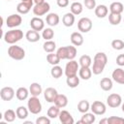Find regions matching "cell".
<instances>
[{"instance_id":"39","label":"cell","mask_w":124,"mask_h":124,"mask_svg":"<svg viewBox=\"0 0 124 124\" xmlns=\"http://www.w3.org/2000/svg\"><path fill=\"white\" fill-rule=\"evenodd\" d=\"M63 74H64L63 69H62L59 65H54V66L51 68V70H50V75H51V77L54 78H56V79L59 78H61Z\"/></svg>"},{"instance_id":"30","label":"cell","mask_w":124,"mask_h":124,"mask_svg":"<svg viewBox=\"0 0 124 124\" xmlns=\"http://www.w3.org/2000/svg\"><path fill=\"white\" fill-rule=\"evenodd\" d=\"M16 117L23 120L25 119L27 116H28V113L30 112L28 108H25L24 106H19L16 109Z\"/></svg>"},{"instance_id":"21","label":"cell","mask_w":124,"mask_h":124,"mask_svg":"<svg viewBox=\"0 0 124 124\" xmlns=\"http://www.w3.org/2000/svg\"><path fill=\"white\" fill-rule=\"evenodd\" d=\"M96 120V116L93 112H85L82 114L81 119L78 121V123H82V124H92Z\"/></svg>"},{"instance_id":"16","label":"cell","mask_w":124,"mask_h":124,"mask_svg":"<svg viewBox=\"0 0 124 124\" xmlns=\"http://www.w3.org/2000/svg\"><path fill=\"white\" fill-rule=\"evenodd\" d=\"M112 79L119 84H124V70L121 68H116L111 74Z\"/></svg>"},{"instance_id":"49","label":"cell","mask_w":124,"mask_h":124,"mask_svg":"<svg viewBox=\"0 0 124 124\" xmlns=\"http://www.w3.org/2000/svg\"><path fill=\"white\" fill-rule=\"evenodd\" d=\"M99 123H100V124H104V123H106V124H108V118H104V119H101V120L99 121Z\"/></svg>"},{"instance_id":"13","label":"cell","mask_w":124,"mask_h":124,"mask_svg":"<svg viewBox=\"0 0 124 124\" xmlns=\"http://www.w3.org/2000/svg\"><path fill=\"white\" fill-rule=\"evenodd\" d=\"M57 95V90L53 87H47L44 91V98L47 103H54Z\"/></svg>"},{"instance_id":"12","label":"cell","mask_w":124,"mask_h":124,"mask_svg":"<svg viewBox=\"0 0 124 124\" xmlns=\"http://www.w3.org/2000/svg\"><path fill=\"white\" fill-rule=\"evenodd\" d=\"M15 95H16V92H15L13 87L5 86V87L1 88V90H0V97L3 101H8L9 102V101L13 100Z\"/></svg>"},{"instance_id":"19","label":"cell","mask_w":124,"mask_h":124,"mask_svg":"<svg viewBox=\"0 0 124 124\" xmlns=\"http://www.w3.org/2000/svg\"><path fill=\"white\" fill-rule=\"evenodd\" d=\"M94 12H95V16L98 18H104L108 14V8L106 5L101 4V5L96 6V8L94 9Z\"/></svg>"},{"instance_id":"43","label":"cell","mask_w":124,"mask_h":124,"mask_svg":"<svg viewBox=\"0 0 124 124\" xmlns=\"http://www.w3.org/2000/svg\"><path fill=\"white\" fill-rule=\"evenodd\" d=\"M68 47V60H73L77 56V47L73 46H67Z\"/></svg>"},{"instance_id":"28","label":"cell","mask_w":124,"mask_h":124,"mask_svg":"<svg viewBox=\"0 0 124 124\" xmlns=\"http://www.w3.org/2000/svg\"><path fill=\"white\" fill-rule=\"evenodd\" d=\"M109 12L112 14H122L123 10H124V6L121 2H112L109 5Z\"/></svg>"},{"instance_id":"35","label":"cell","mask_w":124,"mask_h":124,"mask_svg":"<svg viewBox=\"0 0 124 124\" xmlns=\"http://www.w3.org/2000/svg\"><path fill=\"white\" fill-rule=\"evenodd\" d=\"M78 64L80 67H89L91 66L92 64V59L89 55L87 54H83L79 57V60H78Z\"/></svg>"},{"instance_id":"4","label":"cell","mask_w":124,"mask_h":124,"mask_svg":"<svg viewBox=\"0 0 124 124\" xmlns=\"http://www.w3.org/2000/svg\"><path fill=\"white\" fill-rule=\"evenodd\" d=\"M27 108L32 114H39L42 111V103L38 97L32 96L27 101Z\"/></svg>"},{"instance_id":"10","label":"cell","mask_w":124,"mask_h":124,"mask_svg":"<svg viewBox=\"0 0 124 124\" xmlns=\"http://www.w3.org/2000/svg\"><path fill=\"white\" fill-rule=\"evenodd\" d=\"M107 104L109 108H118L122 104V98L117 93H111L107 98Z\"/></svg>"},{"instance_id":"24","label":"cell","mask_w":124,"mask_h":124,"mask_svg":"<svg viewBox=\"0 0 124 124\" xmlns=\"http://www.w3.org/2000/svg\"><path fill=\"white\" fill-rule=\"evenodd\" d=\"M29 92L31 94V96H35V97H39L42 92H43V89H42V86L40 83L38 82H33L30 84L29 86Z\"/></svg>"},{"instance_id":"27","label":"cell","mask_w":124,"mask_h":124,"mask_svg":"<svg viewBox=\"0 0 124 124\" xmlns=\"http://www.w3.org/2000/svg\"><path fill=\"white\" fill-rule=\"evenodd\" d=\"M54 105H56L58 108H63L68 105V98L66 95L64 94H58L55 101H54Z\"/></svg>"},{"instance_id":"3","label":"cell","mask_w":124,"mask_h":124,"mask_svg":"<svg viewBox=\"0 0 124 124\" xmlns=\"http://www.w3.org/2000/svg\"><path fill=\"white\" fill-rule=\"evenodd\" d=\"M8 55L12 59L19 61L25 57V50L17 45H11L8 48Z\"/></svg>"},{"instance_id":"33","label":"cell","mask_w":124,"mask_h":124,"mask_svg":"<svg viewBox=\"0 0 124 124\" xmlns=\"http://www.w3.org/2000/svg\"><path fill=\"white\" fill-rule=\"evenodd\" d=\"M59 113H60V108H58L56 105L50 106V107L48 108L47 111H46V114H47V116H48L50 119H51V118H56V117H58Z\"/></svg>"},{"instance_id":"42","label":"cell","mask_w":124,"mask_h":124,"mask_svg":"<svg viewBox=\"0 0 124 124\" xmlns=\"http://www.w3.org/2000/svg\"><path fill=\"white\" fill-rule=\"evenodd\" d=\"M111 46L115 50H121L124 48V42L120 39H114L111 42Z\"/></svg>"},{"instance_id":"38","label":"cell","mask_w":124,"mask_h":124,"mask_svg":"<svg viewBox=\"0 0 124 124\" xmlns=\"http://www.w3.org/2000/svg\"><path fill=\"white\" fill-rule=\"evenodd\" d=\"M46 60H47V62L50 64V65H52V66H54V65H58L59 64V62L61 61V59L59 58V56L57 55V53L55 52H51V53H48L47 55H46Z\"/></svg>"},{"instance_id":"1","label":"cell","mask_w":124,"mask_h":124,"mask_svg":"<svg viewBox=\"0 0 124 124\" xmlns=\"http://www.w3.org/2000/svg\"><path fill=\"white\" fill-rule=\"evenodd\" d=\"M108 63V57L105 52H97L93 58V66L92 73L94 75H100L103 73L106 65Z\"/></svg>"},{"instance_id":"26","label":"cell","mask_w":124,"mask_h":124,"mask_svg":"<svg viewBox=\"0 0 124 124\" xmlns=\"http://www.w3.org/2000/svg\"><path fill=\"white\" fill-rule=\"evenodd\" d=\"M29 93H30L29 89H27L26 87H19L16 91V97L19 101H24V100H26L28 98Z\"/></svg>"},{"instance_id":"5","label":"cell","mask_w":124,"mask_h":124,"mask_svg":"<svg viewBox=\"0 0 124 124\" xmlns=\"http://www.w3.org/2000/svg\"><path fill=\"white\" fill-rule=\"evenodd\" d=\"M79 70V64L78 63V61L76 60H69V62L66 64L65 66V70H64V74L65 76L68 77H73L78 75V72Z\"/></svg>"},{"instance_id":"55","label":"cell","mask_w":124,"mask_h":124,"mask_svg":"<svg viewBox=\"0 0 124 124\" xmlns=\"http://www.w3.org/2000/svg\"><path fill=\"white\" fill-rule=\"evenodd\" d=\"M123 22H124V19H123Z\"/></svg>"},{"instance_id":"18","label":"cell","mask_w":124,"mask_h":124,"mask_svg":"<svg viewBox=\"0 0 124 124\" xmlns=\"http://www.w3.org/2000/svg\"><path fill=\"white\" fill-rule=\"evenodd\" d=\"M60 21V17L57 14L55 13H49L46 15V22L48 26L50 27H53V26H56Z\"/></svg>"},{"instance_id":"15","label":"cell","mask_w":124,"mask_h":124,"mask_svg":"<svg viewBox=\"0 0 124 124\" xmlns=\"http://www.w3.org/2000/svg\"><path fill=\"white\" fill-rule=\"evenodd\" d=\"M58 118L62 124H74V122H75L72 114L68 110H65V109L60 110Z\"/></svg>"},{"instance_id":"37","label":"cell","mask_w":124,"mask_h":124,"mask_svg":"<svg viewBox=\"0 0 124 124\" xmlns=\"http://www.w3.org/2000/svg\"><path fill=\"white\" fill-rule=\"evenodd\" d=\"M122 20V16L120 14H112L109 13L108 15V21L111 25H118Z\"/></svg>"},{"instance_id":"53","label":"cell","mask_w":124,"mask_h":124,"mask_svg":"<svg viewBox=\"0 0 124 124\" xmlns=\"http://www.w3.org/2000/svg\"><path fill=\"white\" fill-rule=\"evenodd\" d=\"M20 1H26V0H20Z\"/></svg>"},{"instance_id":"25","label":"cell","mask_w":124,"mask_h":124,"mask_svg":"<svg viewBox=\"0 0 124 124\" xmlns=\"http://www.w3.org/2000/svg\"><path fill=\"white\" fill-rule=\"evenodd\" d=\"M70 10L72 14H74L75 16H78L83 11V5L78 1H74L70 6Z\"/></svg>"},{"instance_id":"32","label":"cell","mask_w":124,"mask_h":124,"mask_svg":"<svg viewBox=\"0 0 124 124\" xmlns=\"http://www.w3.org/2000/svg\"><path fill=\"white\" fill-rule=\"evenodd\" d=\"M79 77H78V75L73 76V77H68L66 78V83L70 88H76L78 86L79 84Z\"/></svg>"},{"instance_id":"51","label":"cell","mask_w":124,"mask_h":124,"mask_svg":"<svg viewBox=\"0 0 124 124\" xmlns=\"http://www.w3.org/2000/svg\"><path fill=\"white\" fill-rule=\"evenodd\" d=\"M121 109H122V111L124 112V103L121 104Z\"/></svg>"},{"instance_id":"23","label":"cell","mask_w":124,"mask_h":124,"mask_svg":"<svg viewBox=\"0 0 124 124\" xmlns=\"http://www.w3.org/2000/svg\"><path fill=\"white\" fill-rule=\"evenodd\" d=\"M92 74V70L89 67H80L78 70V77L84 80H88L91 78Z\"/></svg>"},{"instance_id":"44","label":"cell","mask_w":124,"mask_h":124,"mask_svg":"<svg viewBox=\"0 0 124 124\" xmlns=\"http://www.w3.org/2000/svg\"><path fill=\"white\" fill-rule=\"evenodd\" d=\"M108 124H124V118L119 116H110L108 118Z\"/></svg>"},{"instance_id":"6","label":"cell","mask_w":124,"mask_h":124,"mask_svg":"<svg viewBox=\"0 0 124 124\" xmlns=\"http://www.w3.org/2000/svg\"><path fill=\"white\" fill-rule=\"evenodd\" d=\"M92 20L89 17H81L78 21V29L80 33H88L92 29Z\"/></svg>"},{"instance_id":"8","label":"cell","mask_w":124,"mask_h":124,"mask_svg":"<svg viewBox=\"0 0 124 124\" xmlns=\"http://www.w3.org/2000/svg\"><path fill=\"white\" fill-rule=\"evenodd\" d=\"M50 10V5L47 2H44L42 4H37L32 8L33 14L37 16H45L46 15Z\"/></svg>"},{"instance_id":"9","label":"cell","mask_w":124,"mask_h":124,"mask_svg":"<svg viewBox=\"0 0 124 124\" xmlns=\"http://www.w3.org/2000/svg\"><path fill=\"white\" fill-rule=\"evenodd\" d=\"M90 109L95 115H103L107 111V107L101 101H94L90 105Z\"/></svg>"},{"instance_id":"2","label":"cell","mask_w":124,"mask_h":124,"mask_svg":"<svg viewBox=\"0 0 124 124\" xmlns=\"http://www.w3.org/2000/svg\"><path fill=\"white\" fill-rule=\"evenodd\" d=\"M23 38V32L20 29H11L4 35V41L7 44L15 45Z\"/></svg>"},{"instance_id":"41","label":"cell","mask_w":124,"mask_h":124,"mask_svg":"<svg viewBox=\"0 0 124 124\" xmlns=\"http://www.w3.org/2000/svg\"><path fill=\"white\" fill-rule=\"evenodd\" d=\"M57 55L59 56V58L61 60H65V59H68V47L67 46H61L57 49L56 51Z\"/></svg>"},{"instance_id":"50","label":"cell","mask_w":124,"mask_h":124,"mask_svg":"<svg viewBox=\"0 0 124 124\" xmlns=\"http://www.w3.org/2000/svg\"><path fill=\"white\" fill-rule=\"evenodd\" d=\"M44 2H46V0H34V4H35V5H37V4H42V3H44Z\"/></svg>"},{"instance_id":"7","label":"cell","mask_w":124,"mask_h":124,"mask_svg":"<svg viewBox=\"0 0 124 124\" xmlns=\"http://www.w3.org/2000/svg\"><path fill=\"white\" fill-rule=\"evenodd\" d=\"M22 22V17L19 14H13L10 15L7 18H6V25L9 28H16L17 26H19Z\"/></svg>"},{"instance_id":"17","label":"cell","mask_w":124,"mask_h":124,"mask_svg":"<svg viewBox=\"0 0 124 124\" xmlns=\"http://www.w3.org/2000/svg\"><path fill=\"white\" fill-rule=\"evenodd\" d=\"M70 40H71V43L75 46H80L84 42L83 36H82V34L80 32H73L71 34Z\"/></svg>"},{"instance_id":"22","label":"cell","mask_w":124,"mask_h":124,"mask_svg":"<svg viewBox=\"0 0 124 124\" xmlns=\"http://www.w3.org/2000/svg\"><path fill=\"white\" fill-rule=\"evenodd\" d=\"M75 20H76V17H75V15L72 14L71 12L70 13H67L63 16L62 17V23L64 26L66 27H71L74 25L75 23Z\"/></svg>"},{"instance_id":"14","label":"cell","mask_w":124,"mask_h":124,"mask_svg":"<svg viewBox=\"0 0 124 124\" xmlns=\"http://www.w3.org/2000/svg\"><path fill=\"white\" fill-rule=\"evenodd\" d=\"M29 24L31 26V29L36 30L38 32L45 29V22H44V20L40 16H34V17H32Z\"/></svg>"},{"instance_id":"47","label":"cell","mask_w":124,"mask_h":124,"mask_svg":"<svg viewBox=\"0 0 124 124\" xmlns=\"http://www.w3.org/2000/svg\"><path fill=\"white\" fill-rule=\"evenodd\" d=\"M70 1L69 0H56V4L60 8H66L69 6Z\"/></svg>"},{"instance_id":"20","label":"cell","mask_w":124,"mask_h":124,"mask_svg":"<svg viewBox=\"0 0 124 124\" xmlns=\"http://www.w3.org/2000/svg\"><path fill=\"white\" fill-rule=\"evenodd\" d=\"M25 38H26V40H27L28 42H30V43H36V42H39V41H40L41 35L39 34L38 31L31 29V30H28V31L26 32Z\"/></svg>"},{"instance_id":"45","label":"cell","mask_w":124,"mask_h":124,"mask_svg":"<svg viewBox=\"0 0 124 124\" xmlns=\"http://www.w3.org/2000/svg\"><path fill=\"white\" fill-rule=\"evenodd\" d=\"M83 5L85 6L86 9L88 10H93L96 8V0H84L83 1Z\"/></svg>"},{"instance_id":"31","label":"cell","mask_w":124,"mask_h":124,"mask_svg":"<svg viewBox=\"0 0 124 124\" xmlns=\"http://www.w3.org/2000/svg\"><path fill=\"white\" fill-rule=\"evenodd\" d=\"M43 48L46 53H51L54 52V50L56 49V44L54 41L49 40V41H46L43 44Z\"/></svg>"},{"instance_id":"34","label":"cell","mask_w":124,"mask_h":124,"mask_svg":"<svg viewBox=\"0 0 124 124\" xmlns=\"http://www.w3.org/2000/svg\"><path fill=\"white\" fill-rule=\"evenodd\" d=\"M16 117V112L11 108L5 110V112L3 114V118L5 119L6 122H14Z\"/></svg>"},{"instance_id":"52","label":"cell","mask_w":124,"mask_h":124,"mask_svg":"<svg viewBox=\"0 0 124 124\" xmlns=\"http://www.w3.org/2000/svg\"><path fill=\"white\" fill-rule=\"evenodd\" d=\"M72 1H78V0H72Z\"/></svg>"},{"instance_id":"48","label":"cell","mask_w":124,"mask_h":124,"mask_svg":"<svg viewBox=\"0 0 124 124\" xmlns=\"http://www.w3.org/2000/svg\"><path fill=\"white\" fill-rule=\"evenodd\" d=\"M116 64L118 66H120V67H123L124 66V53L119 54L116 57Z\"/></svg>"},{"instance_id":"36","label":"cell","mask_w":124,"mask_h":124,"mask_svg":"<svg viewBox=\"0 0 124 124\" xmlns=\"http://www.w3.org/2000/svg\"><path fill=\"white\" fill-rule=\"evenodd\" d=\"M90 109V104L87 100H81L78 104V110L81 113H85Z\"/></svg>"},{"instance_id":"54","label":"cell","mask_w":124,"mask_h":124,"mask_svg":"<svg viewBox=\"0 0 124 124\" xmlns=\"http://www.w3.org/2000/svg\"><path fill=\"white\" fill-rule=\"evenodd\" d=\"M7 1H12V0H7Z\"/></svg>"},{"instance_id":"46","label":"cell","mask_w":124,"mask_h":124,"mask_svg":"<svg viewBox=\"0 0 124 124\" xmlns=\"http://www.w3.org/2000/svg\"><path fill=\"white\" fill-rule=\"evenodd\" d=\"M36 124H50V118L48 116H40L36 119Z\"/></svg>"},{"instance_id":"29","label":"cell","mask_w":124,"mask_h":124,"mask_svg":"<svg viewBox=\"0 0 124 124\" xmlns=\"http://www.w3.org/2000/svg\"><path fill=\"white\" fill-rule=\"evenodd\" d=\"M112 79L109 78H103L100 80V86L104 91H109L112 89Z\"/></svg>"},{"instance_id":"11","label":"cell","mask_w":124,"mask_h":124,"mask_svg":"<svg viewBox=\"0 0 124 124\" xmlns=\"http://www.w3.org/2000/svg\"><path fill=\"white\" fill-rule=\"evenodd\" d=\"M34 0H26V1H21L20 3L17 4L16 6V11L19 15H26L29 13L31 8H33Z\"/></svg>"},{"instance_id":"40","label":"cell","mask_w":124,"mask_h":124,"mask_svg":"<svg viewBox=\"0 0 124 124\" xmlns=\"http://www.w3.org/2000/svg\"><path fill=\"white\" fill-rule=\"evenodd\" d=\"M42 37L46 41H49L54 37V31L51 28H45L42 32Z\"/></svg>"}]
</instances>
